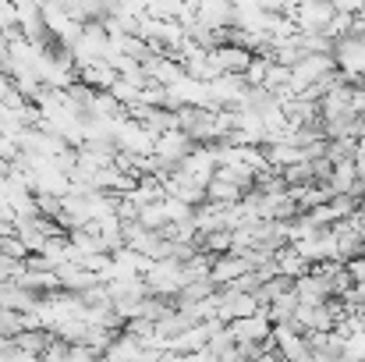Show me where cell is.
<instances>
[{
	"label": "cell",
	"mask_w": 365,
	"mask_h": 362,
	"mask_svg": "<svg viewBox=\"0 0 365 362\" xmlns=\"http://www.w3.org/2000/svg\"><path fill=\"white\" fill-rule=\"evenodd\" d=\"M277 362H291V359H277Z\"/></svg>",
	"instance_id": "obj_12"
},
{
	"label": "cell",
	"mask_w": 365,
	"mask_h": 362,
	"mask_svg": "<svg viewBox=\"0 0 365 362\" xmlns=\"http://www.w3.org/2000/svg\"><path fill=\"white\" fill-rule=\"evenodd\" d=\"M334 64H337L344 86L365 79V43L359 39V36H344V39H337V43H334Z\"/></svg>",
	"instance_id": "obj_2"
},
{
	"label": "cell",
	"mask_w": 365,
	"mask_h": 362,
	"mask_svg": "<svg viewBox=\"0 0 365 362\" xmlns=\"http://www.w3.org/2000/svg\"><path fill=\"white\" fill-rule=\"evenodd\" d=\"M192 149H195V142H192V139H188L181 128H174V131H163V135L156 139V146H153V156H156V160H160V164H163V167L174 174V171H178V164H181V160H185Z\"/></svg>",
	"instance_id": "obj_3"
},
{
	"label": "cell",
	"mask_w": 365,
	"mask_h": 362,
	"mask_svg": "<svg viewBox=\"0 0 365 362\" xmlns=\"http://www.w3.org/2000/svg\"><path fill=\"white\" fill-rule=\"evenodd\" d=\"M202 248H206V256H227V252H231V231H213V235H206V238H202Z\"/></svg>",
	"instance_id": "obj_9"
},
{
	"label": "cell",
	"mask_w": 365,
	"mask_h": 362,
	"mask_svg": "<svg viewBox=\"0 0 365 362\" xmlns=\"http://www.w3.org/2000/svg\"><path fill=\"white\" fill-rule=\"evenodd\" d=\"M114 82H118V71L107 61L89 64V68H78V86H89V93H110Z\"/></svg>",
	"instance_id": "obj_5"
},
{
	"label": "cell",
	"mask_w": 365,
	"mask_h": 362,
	"mask_svg": "<svg viewBox=\"0 0 365 362\" xmlns=\"http://www.w3.org/2000/svg\"><path fill=\"white\" fill-rule=\"evenodd\" d=\"M145 291L153 295V298H170V295H181V288H185V277H181V263L178 259H160V263H153L149 270H145Z\"/></svg>",
	"instance_id": "obj_1"
},
{
	"label": "cell",
	"mask_w": 365,
	"mask_h": 362,
	"mask_svg": "<svg viewBox=\"0 0 365 362\" xmlns=\"http://www.w3.org/2000/svg\"><path fill=\"white\" fill-rule=\"evenodd\" d=\"M273 266H277V273H280V277H287V281H298V277H305V273L312 270V266H309L294 248H287V245L273 252Z\"/></svg>",
	"instance_id": "obj_7"
},
{
	"label": "cell",
	"mask_w": 365,
	"mask_h": 362,
	"mask_svg": "<svg viewBox=\"0 0 365 362\" xmlns=\"http://www.w3.org/2000/svg\"><path fill=\"white\" fill-rule=\"evenodd\" d=\"M142 356H145V345H142L138 338H131V334H118V338L107 345L103 362H142Z\"/></svg>",
	"instance_id": "obj_6"
},
{
	"label": "cell",
	"mask_w": 365,
	"mask_h": 362,
	"mask_svg": "<svg viewBox=\"0 0 365 362\" xmlns=\"http://www.w3.org/2000/svg\"><path fill=\"white\" fill-rule=\"evenodd\" d=\"M341 359L344 362H365V331L351 334V338H344V352H341Z\"/></svg>",
	"instance_id": "obj_10"
},
{
	"label": "cell",
	"mask_w": 365,
	"mask_h": 362,
	"mask_svg": "<svg viewBox=\"0 0 365 362\" xmlns=\"http://www.w3.org/2000/svg\"><path fill=\"white\" fill-rule=\"evenodd\" d=\"M269 64H273V57L269 54H255L252 61H248V68H245V86L248 89H262V82H266V71H269Z\"/></svg>",
	"instance_id": "obj_8"
},
{
	"label": "cell",
	"mask_w": 365,
	"mask_h": 362,
	"mask_svg": "<svg viewBox=\"0 0 365 362\" xmlns=\"http://www.w3.org/2000/svg\"><path fill=\"white\" fill-rule=\"evenodd\" d=\"M269 331H273V323H269V316L262 309L252 313V316H245V320L227 323V334H231L235 345H266L269 341Z\"/></svg>",
	"instance_id": "obj_4"
},
{
	"label": "cell",
	"mask_w": 365,
	"mask_h": 362,
	"mask_svg": "<svg viewBox=\"0 0 365 362\" xmlns=\"http://www.w3.org/2000/svg\"><path fill=\"white\" fill-rule=\"evenodd\" d=\"M355 174H359V185L365 188V149H359V156H355Z\"/></svg>",
	"instance_id": "obj_11"
}]
</instances>
